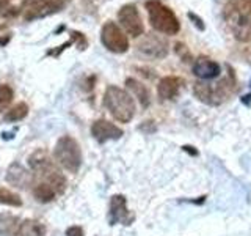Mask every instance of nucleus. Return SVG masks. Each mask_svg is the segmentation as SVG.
<instances>
[{"label": "nucleus", "mask_w": 251, "mask_h": 236, "mask_svg": "<svg viewBox=\"0 0 251 236\" xmlns=\"http://www.w3.org/2000/svg\"><path fill=\"white\" fill-rule=\"evenodd\" d=\"M223 18L237 39L251 38V0H226Z\"/></svg>", "instance_id": "f257e3e1"}, {"label": "nucleus", "mask_w": 251, "mask_h": 236, "mask_svg": "<svg viewBox=\"0 0 251 236\" xmlns=\"http://www.w3.org/2000/svg\"><path fill=\"white\" fill-rule=\"evenodd\" d=\"M28 165H30V169L36 173V177L39 178V183H46L52 186L58 195L65 192V189H66L65 175L57 169V165L49 159V156L44 151L38 149V151L31 154L28 157Z\"/></svg>", "instance_id": "f03ea898"}, {"label": "nucleus", "mask_w": 251, "mask_h": 236, "mask_svg": "<svg viewBox=\"0 0 251 236\" xmlns=\"http://www.w3.org/2000/svg\"><path fill=\"white\" fill-rule=\"evenodd\" d=\"M104 106L116 121L129 123L135 115V102L130 94L116 85L107 87L104 93Z\"/></svg>", "instance_id": "7ed1b4c3"}, {"label": "nucleus", "mask_w": 251, "mask_h": 236, "mask_svg": "<svg viewBox=\"0 0 251 236\" xmlns=\"http://www.w3.org/2000/svg\"><path fill=\"white\" fill-rule=\"evenodd\" d=\"M146 10L149 16V22H151V26L157 31L165 35H176L179 31L180 29L179 19L173 13L171 8H168L167 5H163L159 0H148Z\"/></svg>", "instance_id": "20e7f679"}, {"label": "nucleus", "mask_w": 251, "mask_h": 236, "mask_svg": "<svg viewBox=\"0 0 251 236\" xmlns=\"http://www.w3.org/2000/svg\"><path fill=\"white\" fill-rule=\"evenodd\" d=\"M53 157L63 169L77 173L82 165V149L77 140L71 136H63L58 139L53 148Z\"/></svg>", "instance_id": "39448f33"}, {"label": "nucleus", "mask_w": 251, "mask_h": 236, "mask_svg": "<svg viewBox=\"0 0 251 236\" xmlns=\"http://www.w3.org/2000/svg\"><path fill=\"white\" fill-rule=\"evenodd\" d=\"M232 76L231 79H222L218 82H198L195 85L193 93L200 101L206 102L209 106H218L232 91Z\"/></svg>", "instance_id": "423d86ee"}, {"label": "nucleus", "mask_w": 251, "mask_h": 236, "mask_svg": "<svg viewBox=\"0 0 251 236\" xmlns=\"http://www.w3.org/2000/svg\"><path fill=\"white\" fill-rule=\"evenodd\" d=\"M68 3V0H24L22 14L27 21L39 19L60 11Z\"/></svg>", "instance_id": "0eeeda50"}, {"label": "nucleus", "mask_w": 251, "mask_h": 236, "mask_svg": "<svg viewBox=\"0 0 251 236\" xmlns=\"http://www.w3.org/2000/svg\"><path fill=\"white\" fill-rule=\"evenodd\" d=\"M100 39L108 51H112L115 54H124L129 49V39L124 35V31L120 29L116 22L108 21L104 24L100 31Z\"/></svg>", "instance_id": "6e6552de"}, {"label": "nucleus", "mask_w": 251, "mask_h": 236, "mask_svg": "<svg viewBox=\"0 0 251 236\" xmlns=\"http://www.w3.org/2000/svg\"><path fill=\"white\" fill-rule=\"evenodd\" d=\"M118 19H120L121 26L124 27V30L127 31L129 35H132V36L143 35L145 26H143V21H141V16H140L135 5H132V3L124 5L121 10L118 11Z\"/></svg>", "instance_id": "1a4fd4ad"}, {"label": "nucleus", "mask_w": 251, "mask_h": 236, "mask_svg": "<svg viewBox=\"0 0 251 236\" xmlns=\"http://www.w3.org/2000/svg\"><path fill=\"white\" fill-rule=\"evenodd\" d=\"M133 214L127 209V200L121 194H116L110 199V208H108V224L116 225H130L133 222Z\"/></svg>", "instance_id": "9d476101"}, {"label": "nucleus", "mask_w": 251, "mask_h": 236, "mask_svg": "<svg viewBox=\"0 0 251 236\" xmlns=\"http://www.w3.org/2000/svg\"><path fill=\"white\" fill-rule=\"evenodd\" d=\"M138 51L151 59H163L168 55V43L163 38L157 35H148L143 41L140 43Z\"/></svg>", "instance_id": "9b49d317"}, {"label": "nucleus", "mask_w": 251, "mask_h": 236, "mask_svg": "<svg viewBox=\"0 0 251 236\" xmlns=\"http://www.w3.org/2000/svg\"><path fill=\"white\" fill-rule=\"evenodd\" d=\"M91 134H93V137L99 142V144H105V142H108V140L121 139L123 129L118 128L116 124L104 120V118H100V120H96V121L93 123Z\"/></svg>", "instance_id": "f8f14e48"}, {"label": "nucleus", "mask_w": 251, "mask_h": 236, "mask_svg": "<svg viewBox=\"0 0 251 236\" xmlns=\"http://www.w3.org/2000/svg\"><path fill=\"white\" fill-rule=\"evenodd\" d=\"M31 179H33V177L30 175V172L27 169H24L18 162H13L6 172V181L19 189H27L31 183Z\"/></svg>", "instance_id": "ddd939ff"}, {"label": "nucleus", "mask_w": 251, "mask_h": 236, "mask_svg": "<svg viewBox=\"0 0 251 236\" xmlns=\"http://www.w3.org/2000/svg\"><path fill=\"white\" fill-rule=\"evenodd\" d=\"M193 73L196 77L202 79V81H210V79L218 77L220 65L217 61L210 60L209 57H200L193 65Z\"/></svg>", "instance_id": "4468645a"}, {"label": "nucleus", "mask_w": 251, "mask_h": 236, "mask_svg": "<svg viewBox=\"0 0 251 236\" xmlns=\"http://www.w3.org/2000/svg\"><path fill=\"white\" fill-rule=\"evenodd\" d=\"M182 84L184 81L179 77H173V76L163 77L159 82V87H157V93H159V96L162 99H175L179 94Z\"/></svg>", "instance_id": "2eb2a0df"}, {"label": "nucleus", "mask_w": 251, "mask_h": 236, "mask_svg": "<svg viewBox=\"0 0 251 236\" xmlns=\"http://www.w3.org/2000/svg\"><path fill=\"white\" fill-rule=\"evenodd\" d=\"M21 222L22 220L18 216L10 214V212H2V214H0V235L2 236H18Z\"/></svg>", "instance_id": "dca6fc26"}, {"label": "nucleus", "mask_w": 251, "mask_h": 236, "mask_svg": "<svg viewBox=\"0 0 251 236\" xmlns=\"http://www.w3.org/2000/svg\"><path fill=\"white\" fill-rule=\"evenodd\" d=\"M126 85H127V88L135 94V98H138L140 104L143 106L145 109L151 104V96H149V90L146 88V85H143L141 82H138L137 79H126Z\"/></svg>", "instance_id": "f3484780"}, {"label": "nucleus", "mask_w": 251, "mask_h": 236, "mask_svg": "<svg viewBox=\"0 0 251 236\" xmlns=\"http://www.w3.org/2000/svg\"><path fill=\"white\" fill-rule=\"evenodd\" d=\"M18 236H46V227L35 219H25L21 222Z\"/></svg>", "instance_id": "a211bd4d"}, {"label": "nucleus", "mask_w": 251, "mask_h": 236, "mask_svg": "<svg viewBox=\"0 0 251 236\" xmlns=\"http://www.w3.org/2000/svg\"><path fill=\"white\" fill-rule=\"evenodd\" d=\"M33 195H35V199L39 202V203H49L52 202L55 197H57V191L49 186V184H46V183H38L35 187H33Z\"/></svg>", "instance_id": "6ab92c4d"}, {"label": "nucleus", "mask_w": 251, "mask_h": 236, "mask_svg": "<svg viewBox=\"0 0 251 236\" xmlns=\"http://www.w3.org/2000/svg\"><path fill=\"white\" fill-rule=\"evenodd\" d=\"M28 115V106L25 102H19V104L13 106L5 114V121H21Z\"/></svg>", "instance_id": "aec40b11"}, {"label": "nucleus", "mask_w": 251, "mask_h": 236, "mask_svg": "<svg viewBox=\"0 0 251 236\" xmlns=\"http://www.w3.org/2000/svg\"><path fill=\"white\" fill-rule=\"evenodd\" d=\"M0 203L2 205H8V206H16L19 208L22 206V200L18 194H14L13 191L6 187H0Z\"/></svg>", "instance_id": "412c9836"}, {"label": "nucleus", "mask_w": 251, "mask_h": 236, "mask_svg": "<svg viewBox=\"0 0 251 236\" xmlns=\"http://www.w3.org/2000/svg\"><path fill=\"white\" fill-rule=\"evenodd\" d=\"M13 101V90L8 85H0V110L8 107Z\"/></svg>", "instance_id": "4be33fe9"}, {"label": "nucleus", "mask_w": 251, "mask_h": 236, "mask_svg": "<svg viewBox=\"0 0 251 236\" xmlns=\"http://www.w3.org/2000/svg\"><path fill=\"white\" fill-rule=\"evenodd\" d=\"M66 236H85L83 235V228L78 227V225H73L69 227L66 230Z\"/></svg>", "instance_id": "5701e85b"}, {"label": "nucleus", "mask_w": 251, "mask_h": 236, "mask_svg": "<svg viewBox=\"0 0 251 236\" xmlns=\"http://www.w3.org/2000/svg\"><path fill=\"white\" fill-rule=\"evenodd\" d=\"M188 18H190V19H193L195 21V26L196 27H198V29H201V30H204V24H202V21L198 18V16H196V14H193V13H190V14H188Z\"/></svg>", "instance_id": "b1692460"}, {"label": "nucleus", "mask_w": 251, "mask_h": 236, "mask_svg": "<svg viewBox=\"0 0 251 236\" xmlns=\"http://www.w3.org/2000/svg\"><path fill=\"white\" fill-rule=\"evenodd\" d=\"M11 0H0V11H5Z\"/></svg>", "instance_id": "393cba45"}]
</instances>
